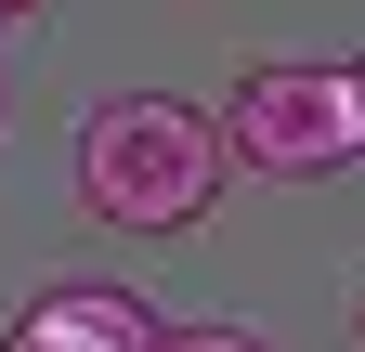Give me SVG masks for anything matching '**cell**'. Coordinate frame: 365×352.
Segmentation results:
<instances>
[{
	"label": "cell",
	"instance_id": "1",
	"mask_svg": "<svg viewBox=\"0 0 365 352\" xmlns=\"http://www.w3.org/2000/svg\"><path fill=\"white\" fill-rule=\"evenodd\" d=\"M222 170H235L222 118L170 105V92H118V105L78 118V196L105 209L118 235H182V222H209Z\"/></svg>",
	"mask_w": 365,
	"mask_h": 352
},
{
	"label": "cell",
	"instance_id": "2",
	"mask_svg": "<svg viewBox=\"0 0 365 352\" xmlns=\"http://www.w3.org/2000/svg\"><path fill=\"white\" fill-rule=\"evenodd\" d=\"M222 144H235V170L327 183L365 157V92H352V66H248L222 105Z\"/></svg>",
	"mask_w": 365,
	"mask_h": 352
},
{
	"label": "cell",
	"instance_id": "3",
	"mask_svg": "<svg viewBox=\"0 0 365 352\" xmlns=\"http://www.w3.org/2000/svg\"><path fill=\"white\" fill-rule=\"evenodd\" d=\"M0 352H157V314L130 287H91V274H66V287H39L14 326H0Z\"/></svg>",
	"mask_w": 365,
	"mask_h": 352
},
{
	"label": "cell",
	"instance_id": "4",
	"mask_svg": "<svg viewBox=\"0 0 365 352\" xmlns=\"http://www.w3.org/2000/svg\"><path fill=\"white\" fill-rule=\"evenodd\" d=\"M157 352H274V339H248V326H157Z\"/></svg>",
	"mask_w": 365,
	"mask_h": 352
},
{
	"label": "cell",
	"instance_id": "5",
	"mask_svg": "<svg viewBox=\"0 0 365 352\" xmlns=\"http://www.w3.org/2000/svg\"><path fill=\"white\" fill-rule=\"evenodd\" d=\"M14 14H39V0H0V26H14Z\"/></svg>",
	"mask_w": 365,
	"mask_h": 352
},
{
	"label": "cell",
	"instance_id": "6",
	"mask_svg": "<svg viewBox=\"0 0 365 352\" xmlns=\"http://www.w3.org/2000/svg\"><path fill=\"white\" fill-rule=\"evenodd\" d=\"M352 92H365V66H352Z\"/></svg>",
	"mask_w": 365,
	"mask_h": 352
},
{
	"label": "cell",
	"instance_id": "7",
	"mask_svg": "<svg viewBox=\"0 0 365 352\" xmlns=\"http://www.w3.org/2000/svg\"><path fill=\"white\" fill-rule=\"evenodd\" d=\"M352 326H365V300H352Z\"/></svg>",
	"mask_w": 365,
	"mask_h": 352
}]
</instances>
